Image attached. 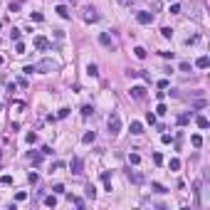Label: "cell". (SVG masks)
<instances>
[{
	"instance_id": "1",
	"label": "cell",
	"mask_w": 210,
	"mask_h": 210,
	"mask_svg": "<svg viewBox=\"0 0 210 210\" xmlns=\"http://www.w3.org/2000/svg\"><path fill=\"white\" fill-rule=\"evenodd\" d=\"M119 131H121V116H119V114H111V116H109V133L116 136Z\"/></svg>"
},
{
	"instance_id": "2",
	"label": "cell",
	"mask_w": 210,
	"mask_h": 210,
	"mask_svg": "<svg viewBox=\"0 0 210 210\" xmlns=\"http://www.w3.org/2000/svg\"><path fill=\"white\" fill-rule=\"evenodd\" d=\"M60 69V64H57L54 60H42L40 64H37V72H42V74H47V72H57Z\"/></svg>"
},
{
	"instance_id": "3",
	"label": "cell",
	"mask_w": 210,
	"mask_h": 210,
	"mask_svg": "<svg viewBox=\"0 0 210 210\" xmlns=\"http://www.w3.org/2000/svg\"><path fill=\"white\" fill-rule=\"evenodd\" d=\"M136 22L139 25H151V22H153V12H148V10L136 12Z\"/></svg>"
},
{
	"instance_id": "4",
	"label": "cell",
	"mask_w": 210,
	"mask_h": 210,
	"mask_svg": "<svg viewBox=\"0 0 210 210\" xmlns=\"http://www.w3.org/2000/svg\"><path fill=\"white\" fill-rule=\"evenodd\" d=\"M84 20H87V22H97V20H99V12L94 10L91 5H87V8H84Z\"/></svg>"
},
{
	"instance_id": "5",
	"label": "cell",
	"mask_w": 210,
	"mask_h": 210,
	"mask_svg": "<svg viewBox=\"0 0 210 210\" xmlns=\"http://www.w3.org/2000/svg\"><path fill=\"white\" fill-rule=\"evenodd\" d=\"M32 45H35L37 50H50V40H47V37H42V35H37L35 40H32Z\"/></svg>"
},
{
	"instance_id": "6",
	"label": "cell",
	"mask_w": 210,
	"mask_h": 210,
	"mask_svg": "<svg viewBox=\"0 0 210 210\" xmlns=\"http://www.w3.org/2000/svg\"><path fill=\"white\" fill-rule=\"evenodd\" d=\"M129 94H131V99H143V97H146V87H141V84H139V87H131Z\"/></svg>"
},
{
	"instance_id": "7",
	"label": "cell",
	"mask_w": 210,
	"mask_h": 210,
	"mask_svg": "<svg viewBox=\"0 0 210 210\" xmlns=\"http://www.w3.org/2000/svg\"><path fill=\"white\" fill-rule=\"evenodd\" d=\"M82 168H84L82 158H72V163H69V170H72L74 176H79V173H82Z\"/></svg>"
},
{
	"instance_id": "8",
	"label": "cell",
	"mask_w": 210,
	"mask_h": 210,
	"mask_svg": "<svg viewBox=\"0 0 210 210\" xmlns=\"http://www.w3.org/2000/svg\"><path fill=\"white\" fill-rule=\"evenodd\" d=\"M126 178H129L131 183H136V185H141V183H143V176H141V173H136V170H131V168L126 170Z\"/></svg>"
},
{
	"instance_id": "9",
	"label": "cell",
	"mask_w": 210,
	"mask_h": 210,
	"mask_svg": "<svg viewBox=\"0 0 210 210\" xmlns=\"http://www.w3.org/2000/svg\"><path fill=\"white\" fill-rule=\"evenodd\" d=\"M131 133H133V136H141V133H143V124L141 121H131Z\"/></svg>"
},
{
	"instance_id": "10",
	"label": "cell",
	"mask_w": 210,
	"mask_h": 210,
	"mask_svg": "<svg viewBox=\"0 0 210 210\" xmlns=\"http://www.w3.org/2000/svg\"><path fill=\"white\" fill-rule=\"evenodd\" d=\"M195 67H198V69H208V67H210V60L203 54V57H198V60H195Z\"/></svg>"
},
{
	"instance_id": "11",
	"label": "cell",
	"mask_w": 210,
	"mask_h": 210,
	"mask_svg": "<svg viewBox=\"0 0 210 210\" xmlns=\"http://www.w3.org/2000/svg\"><path fill=\"white\" fill-rule=\"evenodd\" d=\"M87 74H89V77H99V67L94 64V62H89L87 64Z\"/></svg>"
},
{
	"instance_id": "12",
	"label": "cell",
	"mask_w": 210,
	"mask_h": 210,
	"mask_svg": "<svg viewBox=\"0 0 210 210\" xmlns=\"http://www.w3.org/2000/svg\"><path fill=\"white\" fill-rule=\"evenodd\" d=\"M57 15H60V17H64V20H69V17H72V12H69L64 5H57Z\"/></svg>"
},
{
	"instance_id": "13",
	"label": "cell",
	"mask_w": 210,
	"mask_h": 210,
	"mask_svg": "<svg viewBox=\"0 0 210 210\" xmlns=\"http://www.w3.org/2000/svg\"><path fill=\"white\" fill-rule=\"evenodd\" d=\"M99 45L111 47V37H109V32H102V35H99Z\"/></svg>"
},
{
	"instance_id": "14",
	"label": "cell",
	"mask_w": 210,
	"mask_h": 210,
	"mask_svg": "<svg viewBox=\"0 0 210 210\" xmlns=\"http://www.w3.org/2000/svg\"><path fill=\"white\" fill-rule=\"evenodd\" d=\"M30 161H32V166H40L42 163V153H32V151H30V156H27Z\"/></svg>"
},
{
	"instance_id": "15",
	"label": "cell",
	"mask_w": 210,
	"mask_h": 210,
	"mask_svg": "<svg viewBox=\"0 0 210 210\" xmlns=\"http://www.w3.org/2000/svg\"><path fill=\"white\" fill-rule=\"evenodd\" d=\"M94 139H97V133H94V131H87L84 136H82V141H84V143H94Z\"/></svg>"
},
{
	"instance_id": "16",
	"label": "cell",
	"mask_w": 210,
	"mask_h": 210,
	"mask_svg": "<svg viewBox=\"0 0 210 210\" xmlns=\"http://www.w3.org/2000/svg\"><path fill=\"white\" fill-rule=\"evenodd\" d=\"M195 124H198V129H208V126H210V121H208L205 116H198V119H195Z\"/></svg>"
},
{
	"instance_id": "17",
	"label": "cell",
	"mask_w": 210,
	"mask_h": 210,
	"mask_svg": "<svg viewBox=\"0 0 210 210\" xmlns=\"http://www.w3.org/2000/svg\"><path fill=\"white\" fill-rule=\"evenodd\" d=\"M129 163H131V166H139V163H141V156H139V153H129Z\"/></svg>"
},
{
	"instance_id": "18",
	"label": "cell",
	"mask_w": 210,
	"mask_h": 210,
	"mask_svg": "<svg viewBox=\"0 0 210 210\" xmlns=\"http://www.w3.org/2000/svg\"><path fill=\"white\" fill-rule=\"evenodd\" d=\"M168 168H170V170H181V161H178V158H170V161H168Z\"/></svg>"
},
{
	"instance_id": "19",
	"label": "cell",
	"mask_w": 210,
	"mask_h": 210,
	"mask_svg": "<svg viewBox=\"0 0 210 210\" xmlns=\"http://www.w3.org/2000/svg\"><path fill=\"white\" fill-rule=\"evenodd\" d=\"M87 198H91V200H94V198H97V188H94L91 183L87 185Z\"/></svg>"
},
{
	"instance_id": "20",
	"label": "cell",
	"mask_w": 210,
	"mask_h": 210,
	"mask_svg": "<svg viewBox=\"0 0 210 210\" xmlns=\"http://www.w3.org/2000/svg\"><path fill=\"white\" fill-rule=\"evenodd\" d=\"M45 205L54 208V205H57V195H54V193H52V195H47V198H45Z\"/></svg>"
},
{
	"instance_id": "21",
	"label": "cell",
	"mask_w": 210,
	"mask_h": 210,
	"mask_svg": "<svg viewBox=\"0 0 210 210\" xmlns=\"http://www.w3.org/2000/svg\"><path fill=\"white\" fill-rule=\"evenodd\" d=\"M133 54H136L139 60H146V50H143V47H136V50H133Z\"/></svg>"
},
{
	"instance_id": "22",
	"label": "cell",
	"mask_w": 210,
	"mask_h": 210,
	"mask_svg": "<svg viewBox=\"0 0 210 210\" xmlns=\"http://www.w3.org/2000/svg\"><path fill=\"white\" fill-rule=\"evenodd\" d=\"M91 111H94V106L84 104V106H82V116H91Z\"/></svg>"
},
{
	"instance_id": "23",
	"label": "cell",
	"mask_w": 210,
	"mask_h": 210,
	"mask_svg": "<svg viewBox=\"0 0 210 210\" xmlns=\"http://www.w3.org/2000/svg\"><path fill=\"white\" fill-rule=\"evenodd\" d=\"M188 121H190V114H181V116H178V124L181 126H185Z\"/></svg>"
},
{
	"instance_id": "24",
	"label": "cell",
	"mask_w": 210,
	"mask_h": 210,
	"mask_svg": "<svg viewBox=\"0 0 210 210\" xmlns=\"http://www.w3.org/2000/svg\"><path fill=\"white\" fill-rule=\"evenodd\" d=\"M190 141H193V146H195V148H200V146H203V136H198V133H195V136L190 139Z\"/></svg>"
},
{
	"instance_id": "25",
	"label": "cell",
	"mask_w": 210,
	"mask_h": 210,
	"mask_svg": "<svg viewBox=\"0 0 210 210\" xmlns=\"http://www.w3.org/2000/svg\"><path fill=\"white\" fill-rule=\"evenodd\" d=\"M10 37H12V40L17 42V40H20V37H22V32L20 30H17V27H12V32H10Z\"/></svg>"
},
{
	"instance_id": "26",
	"label": "cell",
	"mask_w": 210,
	"mask_h": 210,
	"mask_svg": "<svg viewBox=\"0 0 210 210\" xmlns=\"http://www.w3.org/2000/svg\"><path fill=\"white\" fill-rule=\"evenodd\" d=\"M161 35L166 37V40H170V37H173V30H170V27H163V30H161Z\"/></svg>"
},
{
	"instance_id": "27",
	"label": "cell",
	"mask_w": 210,
	"mask_h": 210,
	"mask_svg": "<svg viewBox=\"0 0 210 210\" xmlns=\"http://www.w3.org/2000/svg\"><path fill=\"white\" fill-rule=\"evenodd\" d=\"M27 181H30V183H32V185H35V183H37V181H40V176H37V173H32V170H30V173H27Z\"/></svg>"
},
{
	"instance_id": "28",
	"label": "cell",
	"mask_w": 210,
	"mask_h": 210,
	"mask_svg": "<svg viewBox=\"0 0 210 210\" xmlns=\"http://www.w3.org/2000/svg\"><path fill=\"white\" fill-rule=\"evenodd\" d=\"M15 52H17V54H22V52H25V45H22L20 40H17V42H15Z\"/></svg>"
},
{
	"instance_id": "29",
	"label": "cell",
	"mask_w": 210,
	"mask_h": 210,
	"mask_svg": "<svg viewBox=\"0 0 210 210\" xmlns=\"http://www.w3.org/2000/svg\"><path fill=\"white\" fill-rule=\"evenodd\" d=\"M25 139H27V143H35V141H37V133H35V131H30Z\"/></svg>"
},
{
	"instance_id": "30",
	"label": "cell",
	"mask_w": 210,
	"mask_h": 210,
	"mask_svg": "<svg viewBox=\"0 0 210 210\" xmlns=\"http://www.w3.org/2000/svg\"><path fill=\"white\" fill-rule=\"evenodd\" d=\"M30 20H35V22H42V12H32V15H30Z\"/></svg>"
},
{
	"instance_id": "31",
	"label": "cell",
	"mask_w": 210,
	"mask_h": 210,
	"mask_svg": "<svg viewBox=\"0 0 210 210\" xmlns=\"http://www.w3.org/2000/svg\"><path fill=\"white\" fill-rule=\"evenodd\" d=\"M146 121L153 126V124H156V114H151V111H148V114H146Z\"/></svg>"
},
{
	"instance_id": "32",
	"label": "cell",
	"mask_w": 210,
	"mask_h": 210,
	"mask_svg": "<svg viewBox=\"0 0 210 210\" xmlns=\"http://www.w3.org/2000/svg\"><path fill=\"white\" fill-rule=\"evenodd\" d=\"M52 190H54V195H62V193H64V185H60V183H57Z\"/></svg>"
},
{
	"instance_id": "33",
	"label": "cell",
	"mask_w": 210,
	"mask_h": 210,
	"mask_svg": "<svg viewBox=\"0 0 210 210\" xmlns=\"http://www.w3.org/2000/svg\"><path fill=\"white\" fill-rule=\"evenodd\" d=\"M69 116V109H60V114H57V119H67Z\"/></svg>"
},
{
	"instance_id": "34",
	"label": "cell",
	"mask_w": 210,
	"mask_h": 210,
	"mask_svg": "<svg viewBox=\"0 0 210 210\" xmlns=\"http://www.w3.org/2000/svg\"><path fill=\"white\" fill-rule=\"evenodd\" d=\"M62 168H64L62 161H54V163H52V170H62Z\"/></svg>"
},
{
	"instance_id": "35",
	"label": "cell",
	"mask_w": 210,
	"mask_h": 210,
	"mask_svg": "<svg viewBox=\"0 0 210 210\" xmlns=\"http://www.w3.org/2000/svg\"><path fill=\"white\" fill-rule=\"evenodd\" d=\"M0 183H3V185H10V183H12V176H3V178H0Z\"/></svg>"
},
{
	"instance_id": "36",
	"label": "cell",
	"mask_w": 210,
	"mask_h": 210,
	"mask_svg": "<svg viewBox=\"0 0 210 210\" xmlns=\"http://www.w3.org/2000/svg\"><path fill=\"white\" fill-rule=\"evenodd\" d=\"M166 111H168V109H166V104H163V102H161V104H158V106H156V114H166Z\"/></svg>"
},
{
	"instance_id": "37",
	"label": "cell",
	"mask_w": 210,
	"mask_h": 210,
	"mask_svg": "<svg viewBox=\"0 0 210 210\" xmlns=\"http://www.w3.org/2000/svg\"><path fill=\"white\" fill-rule=\"evenodd\" d=\"M161 57H163V60H173V52H168V50H163V52H161Z\"/></svg>"
},
{
	"instance_id": "38",
	"label": "cell",
	"mask_w": 210,
	"mask_h": 210,
	"mask_svg": "<svg viewBox=\"0 0 210 210\" xmlns=\"http://www.w3.org/2000/svg\"><path fill=\"white\" fill-rule=\"evenodd\" d=\"M116 3L124 5V8H131V5H133V0H116Z\"/></svg>"
},
{
	"instance_id": "39",
	"label": "cell",
	"mask_w": 210,
	"mask_h": 210,
	"mask_svg": "<svg viewBox=\"0 0 210 210\" xmlns=\"http://www.w3.org/2000/svg\"><path fill=\"white\" fill-rule=\"evenodd\" d=\"M153 190H156V193H166V188H163L161 183H153Z\"/></svg>"
},
{
	"instance_id": "40",
	"label": "cell",
	"mask_w": 210,
	"mask_h": 210,
	"mask_svg": "<svg viewBox=\"0 0 210 210\" xmlns=\"http://www.w3.org/2000/svg\"><path fill=\"white\" fill-rule=\"evenodd\" d=\"M170 12L178 15V12H181V5H178V3H173V5H170Z\"/></svg>"
},
{
	"instance_id": "41",
	"label": "cell",
	"mask_w": 210,
	"mask_h": 210,
	"mask_svg": "<svg viewBox=\"0 0 210 210\" xmlns=\"http://www.w3.org/2000/svg\"><path fill=\"white\" fill-rule=\"evenodd\" d=\"M102 181H104V183H109V181H111V173H109V170H104V173H102Z\"/></svg>"
},
{
	"instance_id": "42",
	"label": "cell",
	"mask_w": 210,
	"mask_h": 210,
	"mask_svg": "<svg viewBox=\"0 0 210 210\" xmlns=\"http://www.w3.org/2000/svg\"><path fill=\"white\" fill-rule=\"evenodd\" d=\"M181 72H190V62H181Z\"/></svg>"
},
{
	"instance_id": "43",
	"label": "cell",
	"mask_w": 210,
	"mask_h": 210,
	"mask_svg": "<svg viewBox=\"0 0 210 210\" xmlns=\"http://www.w3.org/2000/svg\"><path fill=\"white\" fill-rule=\"evenodd\" d=\"M22 72H25V74H32V72H37V67H32V64H27V67H25Z\"/></svg>"
},
{
	"instance_id": "44",
	"label": "cell",
	"mask_w": 210,
	"mask_h": 210,
	"mask_svg": "<svg viewBox=\"0 0 210 210\" xmlns=\"http://www.w3.org/2000/svg\"><path fill=\"white\" fill-rule=\"evenodd\" d=\"M158 89H168V79H158Z\"/></svg>"
},
{
	"instance_id": "45",
	"label": "cell",
	"mask_w": 210,
	"mask_h": 210,
	"mask_svg": "<svg viewBox=\"0 0 210 210\" xmlns=\"http://www.w3.org/2000/svg\"><path fill=\"white\" fill-rule=\"evenodd\" d=\"M153 163H158V166H161V163H163V156H161V153H153Z\"/></svg>"
},
{
	"instance_id": "46",
	"label": "cell",
	"mask_w": 210,
	"mask_h": 210,
	"mask_svg": "<svg viewBox=\"0 0 210 210\" xmlns=\"http://www.w3.org/2000/svg\"><path fill=\"white\" fill-rule=\"evenodd\" d=\"M25 198H27V193H25V190H20V193L15 195V200H25Z\"/></svg>"
},
{
	"instance_id": "47",
	"label": "cell",
	"mask_w": 210,
	"mask_h": 210,
	"mask_svg": "<svg viewBox=\"0 0 210 210\" xmlns=\"http://www.w3.org/2000/svg\"><path fill=\"white\" fill-rule=\"evenodd\" d=\"M161 141H163V143H170V141H173V136H168V133H163V136H161Z\"/></svg>"
},
{
	"instance_id": "48",
	"label": "cell",
	"mask_w": 210,
	"mask_h": 210,
	"mask_svg": "<svg viewBox=\"0 0 210 210\" xmlns=\"http://www.w3.org/2000/svg\"><path fill=\"white\" fill-rule=\"evenodd\" d=\"M0 67H3V57H0Z\"/></svg>"
},
{
	"instance_id": "49",
	"label": "cell",
	"mask_w": 210,
	"mask_h": 210,
	"mask_svg": "<svg viewBox=\"0 0 210 210\" xmlns=\"http://www.w3.org/2000/svg\"><path fill=\"white\" fill-rule=\"evenodd\" d=\"M168 3H176V0H168Z\"/></svg>"
},
{
	"instance_id": "50",
	"label": "cell",
	"mask_w": 210,
	"mask_h": 210,
	"mask_svg": "<svg viewBox=\"0 0 210 210\" xmlns=\"http://www.w3.org/2000/svg\"><path fill=\"white\" fill-rule=\"evenodd\" d=\"M0 109H3V104H0Z\"/></svg>"
}]
</instances>
